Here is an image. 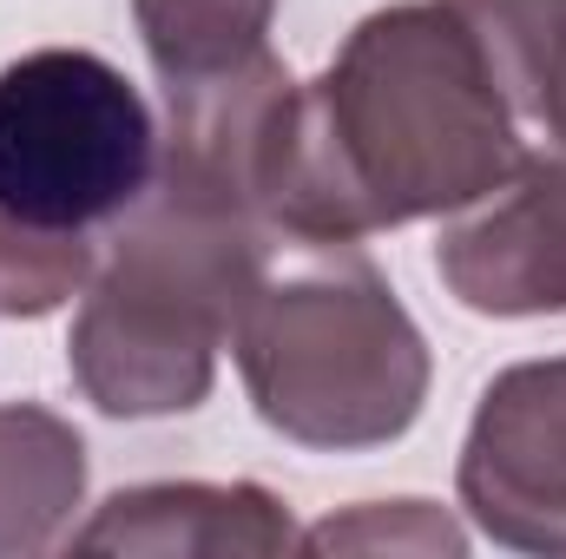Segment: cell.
<instances>
[{"mask_svg": "<svg viewBox=\"0 0 566 559\" xmlns=\"http://www.w3.org/2000/svg\"><path fill=\"white\" fill-rule=\"evenodd\" d=\"M277 0H133L145 53L165 86L224 73L251 53H264Z\"/></svg>", "mask_w": 566, "mask_h": 559, "instance_id": "9c48e42d", "label": "cell"}, {"mask_svg": "<svg viewBox=\"0 0 566 559\" xmlns=\"http://www.w3.org/2000/svg\"><path fill=\"white\" fill-rule=\"evenodd\" d=\"M461 507L521 553H566V356L514 362L488 382L468 447Z\"/></svg>", "mask_w": 566, "mask_h": 559, "instance_id": "5b68a950", "label": "cell"}, {"mask_svg": "<svg viewBox=\"0 0 566 559\" xmlns=\"http://www.w3.org/2000/svg\"><path fill=\"white\" fill-rule=\"evenodd\" d=\"M441 283L481 316H560L566 309V145L521 151L481 211L441 231Z\"/></svg>", "mask_w": 566, "mask_h": 559, "instance_id": "8992f818", "label": "cell"}, {"mask_svg": "<svg viewBox=\"0 0 566 559\" xmlns=\"http://www.w3.org/2000/svg\"><path fill=\"white\" fill-rule=\"evenodd\" d=\"M541 126L566 145V33H560V60H554V80H547V99H541Z\"/></svg>", "mask_w": 566, "mask_h": 559, "instance_id": "7c38bea8", "label": "cell"}, {"mask_svg": "<svg viewBox=\"0 0 566 559\" xmlns=\"http://www.w3.org/2000/svg\"><path fill=\"white\" fill-rule=\"evenodd\" d=\"M310 553H376V547H416V553H461V527L434 514L428 500H396V507H356L343 520H323L303 534Z\"/></svg>", "mask_w": 566, "mask_h": 559, "instance_id": "8fae6325", "label": "cell"}, {"mask_svg": "<svg viewBox=\"0 0 566 559\" xmlns=\"http://www.w3.org/2000/svg\"><path fill=\"white\" fill-rule=\"evenodd\" d=\"M80 553H205V559H271L290 553V514L277 494L231 481H158V487H126L113 494L93 527L73 540Z\"/></svg>", "mask_w": 566, "mask_h": 559, "instance_id": "52a82bcc", "label": "cell"}, {"mask_svg": "<svg viewBox=\"0 0 566 559\" xmlns=\"http://www.w3.org/2000/svg\"><path fill=\"white\" fill-rule=\"evenodd\" d=\"M231 349L258 415L303 447H382L428 402V342L389 277L336 238H271Z\"/></svg>", "mask_w": 566, "mask_h": 559, "instance_id": "7a4b0ae2", "label": "cell"}, {"mask_svg": "<svg viewBox=\"0 0 566 559\" xmlns=\"http://www.w3.org/2000/svg\"><path fill=\"white\" fill-rule=\"evenodd\" d=\"M86 494L80 428L33 402H0V553H46Z\"/></svg>", "mask_w": 566, "mask_h": 559, "instance_id": "ba28073f", "label": "cell"}, {"mask_svg": "<svg viewBox=\"0 0 566 559\" xmlns=\"http://www.w3.org/2000/svg\"><path fill=\"white\" fill-rule=\"evenodd\" d=\"M93 283L86 231H46L0 204V316H53Z\"/></svg>", "mask_w": 566, "mask_h": 559, "instance_id": "30bf717a", "label": "cell"}, {"mask_svg": "<svg viewBox=\"0 0 566 559\" xmlns=\"http://www.w3.org/2000/svg\"><path fill=\"white\" fill-rule=\"evenodd\" d=\"M514 165V106L468 20L448 0H402L369 13L323 80L296 86L271 231L356 244L481 204Z\"/></svg>", "mask_w": 566, "mask_h": 559, "instance_id": "6da1fadb", "label": "cell"}, {"mask_svg": "<svg viewBox=\"0 0 566 559\" xmlns=\"http://www.w3.org/2000/svg\"><path fill=\"white\" fill-rule=\"evenodd\" d=\"M271 238L277 231L145 191L119 218V238L86 283L66 336V362L86 402L126 421L198 409Z\"/></svg>", "mask_w": 566, "mask_h": 559, "instance_id": "3957f363", "label": "cell"}, {"mask_svg": "<svg viewBox=\"0 0 566 559\" xmlns=\"http://www.w3.org/2000/svg\"><path fill=\"white\" fill-rule=\"evenodd\" d=\"M158 171L139 86L80 46L0 66V204L46 231L119 224Z\"/></svg>", "mask_w": 566, "mask_h": 559, "instance_id": "277c9868", "label": "cell"}]
</instances>
